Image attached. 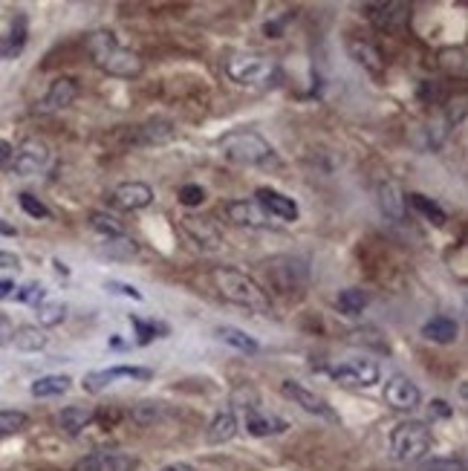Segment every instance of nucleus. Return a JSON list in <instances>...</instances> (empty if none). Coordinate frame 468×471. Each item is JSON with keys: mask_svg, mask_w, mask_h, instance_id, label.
<instances>
[{"mask_svg": "<svg viewBox=\"0 0 468 471\" xmlns=\"http://www.w3.org/2000/svg\"><path fill=\"white\" fill-rule=\"evenodd\" d=\"M217 148H220V153L229 162L243 168H280L277 150L258 131H248V128L229 131L217 139Z\"/></svg>", "mask_w": 468, "mask_h": 471, "instance_id": "obj_1", "label": "nucleus"}, {"mask_svg": "<svg viewBox=\"0 0 468 471\" xmlns=\"http://www.w3.org/2000/svg\"><path fill=\"white\" fill-rule=\"evenodd\" d=\"M87 49H90V58H92V64H96L102 73L107 76H116V78H136L142 76L145 70V61L128 49V47H121L116 41L113 32H107V29H99V32H92L87 38Z\"/></svg>", "mask_w": 468, "mask_h": 471, "instance_id": "obj_2", "label": "nucleus"}, {"mask_svg": "<svg viewBox=\"0 0 468 471\" xmlns=\"http://www.w3.org/2000/svg\"><path fill=\"white\" fill-rule=\"evenodd\" d=\"M211 280H214V290L220 292L223 301L243 306L248 312H255V316H269L272 312V301L255 278H248L237 269H229V266H220L211 272Z\"/></svg>", "mask_w": 468, "mask_h": 471, "instance_id": "obj_3", "label": "nucleus"}, {"mask_svg": "<svg viewBox=\"0 0 468 471\" xmlns=\"http://www.w3.org/2000/svg\"><path fill=\"white\" fill-rule=\"evenodd\" d=\"M226 76L237 87H252V90H269L284 81V70L275 58L260 55V52H237L229 55L223 64Z\"/></svg>", "mask_w": 468, "mask_h": 471, "instance_id": "obj_4", "label": "nucleus"}, {"mask_svg": "<svg viewBox=\"0 0 468 471\" xmlns=\"http://www.w3.org/2000/svg\"><path fill=\"white\" fill-rule=\"evenodd\" d=\"M431 451V428L419 419L399 422L390 434V454L399 463H419Z\"/></svg>", "mask_w": 468, "mask_h": 471, "instance_id": "obj_5", "label": "nucleus"}, {"mask_svg": "<svg viewBox=\"0 0 468 471\" xmlns=\"http://www.w3.org/2000/svg\"><path fill=\"white\" fill-rule=\"evenodd\" d=\"M263 275L280 295H292L306 284V263L301 258H272L263 263Z\"/></svg>", "mask_w": 468, "mask_h": 471, "instance_id": "obj_6", "label": "nucleus"}, {"mask_svg": "<svg viewBox=\"0 0 468 471\" xmlns=\"http://www.w3.org/2000/svg\"><path fill=\"white\" fill-rule=\"evenodd\" d=\"M330 376L344 388H370L379 382V364L373 359H347L330 367Z\"/></svg>", "mask_w": 468, "mask_h": 471, "instance_id": "obj_7", "label": "nucleus"}, {"mask_svg": "<svg viewBox=\"0 0 468 471\" xmlns=\"http://www.w3.org/2000/svg\"><path fill=\"white\" fill-rule=\"evenodd\" d=\"M280 390H284V396L292 399L298 407H304L306 414L318 417V419H327V422H338V414L330 407V402H327L324 396H318L316 390L304 388L301 382H295V379H284V382H280Z\"/></svg>", "mask_w": 468, "mask_h": 471, "instance_id": "obj_8", "label": "nucleus"}, {"mask_svg": "<svg viewBox=\"0 0 468 471\" xmlns=\"http://www.w3.org/2000/svg\"><path fill=\"white\" fill-rule=\"evenodd\" d=\"M153 188L148 182H139V179H131V182H119L113 191L107 194V203L119 211H139V208H148L153 203Z\"/></svg>", "mask_w": 468, "mask_h": 471, "instance_id": "obj_9", "label": "nucleus"}, {"mask_svg": "<svg viewBox=\"0 0 468 471\" xmlns=\"http://www.w3.org/2000/svg\"><path fill=\"white\" fill-rule=\"evenodd\" d=\"M49 162V148L47 142L41 139H23L18 148H15V160H12V171L18 177H32L38 171H44Z\"/></svg>", "mask_w": 468, "mask_h": 471, "instance_id": "obj_10", "label": "nucleus"}, {"mask_svg": "<svg viewBox=\"0 0 468 471\" xmlns=\"http://www.w3.org/2000/svg\"><path fill=\"white\" fill-rule=\"evenodd\" d=\"M153 376L150 367H128V364H121V367H107V370H92L84 376V390L87 393H102L107 385H113L116 379H136V382H148Z\"/></svg>", "mask_w": 468, "mask_h": 471, "instance_id": "obj_11", "label": "nucleus"}, {"mask_svg": "<svg viewBox=\"0 0 468 471\" xmlns=\"http://www.w3.org/2000/svg\"><path fill=\"white\" fill-rule=\"evenodd\" d=\"M364 12H367V20L376 29H385V32H399V29L411 18V6L399 4V0H388V4H367Z\"/></svg>", "mask_w": 468, "mask_h": 471, "instance_id": "obj_12", "label": "nucleus"}, {"mask_svg": "<svg viewBox=\"0 0 468 471\" xmlns=\"http://www.w3.org/2000/svg\"><path fill=\"white\" fill-rule=\"evenodd\" d=\"M385 402L393 411H416L422 393L416 388V382H411L408 376H390L385 382Z\"/></svg>", "mask_w": 468, "mask_h": 471, "instance_id": "obj_13", "label": "nucleus"}, {"mask_svg": "<svg viewBox=\"0 0 468 471\" xmlns=\"http://www.w3.org/2000/svg\"><path fill=\"white\" fill-rule=\"evenodd\" d=\"M76 96H78V81L70 78V76H61L49 84V90L44 93V99L38 102L35 110L38 113H58V110L70 107L76 102Z\"/></svg>", "mask_w": 468, "mask_h": 471, "instance_id": "obj_14", "label": "nucleus"}, {"mask_svg": "<svg viewBox=\"0 0 468 471\" xmlns=\"http://www.w3.org/2000/svg\"><path fill=\"white\" fill-rule=\"evenodd\" d=\"M255 203L269 214V217H277V220H287V223H295V220L301 217V208H298V203L292 200V197H287V194H280V191H275V188H258L255 191Z\"/></svg>", "mask_w": 468, "mask_h": 471, "instance_id": "obj_15", "label": "nucleus"}, {"mask_svg": "<svg viewBox=\"0 0 468 471\" xmlns=\"http://www.w3.org/2000/svg\"><path fill=\"white\" fill-rule=\"evenodd\" d=\"M226 217L234 226L243 229H266L269 226V214L255 203V200H232L226 203Z\"/></svg>", "mask_w": 468, "mask_h": 471, "instance_id": "obj_16", "label": "nucleus"}, {"mask_svg": "<svg viewBox=\"0 0 468 471\" xmlns=\"http://www.w3.org/2000/svg\"><path fill=\"white\" fill-rule=\"evenodd\" d=\"M347 52H350V58L356 61V64H361L367 73H373V76H382L385 73V58H382L379 47H373L370 41H364V38H347Z\"/></svg>", "mask_w": 468, "mask_h": 471, "instance_id": "obj_17", "label": "nucleus"}, {"mask_svg": "<svg viewBox=\"0 0 468 471\" xmlns=\"http://www.w3.org/2000/svg\"><path fill=\"white\" fill-rule=\"evenodd\" d=\"M176 128H174V121L168 119H150L145 124H139L136 133H133V142L136 145H162L168 139H174Z\"/></svg>", "mask_w": 468, "mask_h": 471, "instance_id": "obj_18", "label": "nucleus"}, {"mask_svg": "<svg viewBox=\"0 0 468 471\" xmlns=\"http://www.w3.org/2000/svg\"><path fill=\"white\" fill-rule=\"evenodd\" d=\"M182 229H185V234H188L197 246L217 249V246L223 243L220 232H217L214 223H208V220H200V217H182Z\"/></svg>", "mask_w": 468, "mask_h": 471, "instance_id": "obj_19", "label": "nucleus"}, {"mask_svg": "<svg viewBox=\"0 0 468 471\" xmlns=\"http://www.w3.org/2000/svg\"><path fill=\"white\" fill-rule=\"evenodd\" d=\"M287 428H289V422L275 417V414H260V411L246 414V431L252 436H275V434H284Z\"/></svg>", "mask_w": 468, "mask_h": 471, "instance_id": "obj_20", "label": "nucleus"}, {"mask_svg": "<svg viewBox=\"0 0 468 471\" xmlns=\"http://www.w3.org/2000/svg\"><path fill=\"white\" fill-rule=\"evenodd\" d=\"M379 205L388 217L393 220H404V205H408V194L402 191V188L396 182H382L379 185Z\"/></svg>", "mask_w": 468, "mask_h": 471, "instance_id": "obj_21", "label": "nucleus"}, {"mask_svg": "<svg viewBox=\"0 0 468 471\" xmlns=\"http://www.w3.org/2000/svg\"><path fill=\"white\" fill-rule=\"evenodd\" d=\"M92 419H96V414H92L90 407H84V405H70V407H64V411L58 414V428L64 431V434H70V436H76V434H81L84 428H90Z\"/></svg>", "mask_w": 468, "mask_h": 471, "instance_id": "obj_22", "label": "nucleus"}, {"mask_svg": "<svg viewBox=\"0 0 468 471\" xmlns=\"http://www.w3.org/2000/svg\"><path fill=\"white\" fill-rule=\"evenodd\" d=\"M234 434H237V417H234L232 407H226V411H220V414L211 419V425L205 431V439H208L211 446H223V443H229Z\"/></svg>", "mask_w": 468, "mask_h": 471, "instance_id": "obj_23", "label": "nucleus"}, {"mask_svg": "<svg viewBox=\"0 0 468 471\" xmlns=\"http://www.w3.org/2000/svg\"><path fill=\"white\" fill-rule=\"evenodd\" d=\"M457 333H460V327H457V321L448 318V316H433L431 321L422 324V335H425L428 341H433V344H454V341H457Z\"/></svg>", "mask_w": 468, "mask_h": 471, "instance_id": "obj_24", "label": "nucleus"}, {"mask_svg": "<svg viewBox=\"0 0 468 471\" xmlns=\"http://www.w3.org/2000/svg\"><path fill=\"white\" fill-rule=\"evenodd\" d=\"M23 44H26V18L18 15L12 20L9 32L0 35V58H18L20 49H23Z\"/></svg>", "mask_w": 468, "mask_h": 471, "instance_id": "obj_25", "label": "nucleus"}, {"mask_svg": "<svg viewBox=\"0 0 468 471\" xmlns=\"http://www.w3.org/2000/svg\"><path fill=\"white\" fill-rule=\"evenodd\" d=\"M73 388V379L64 373H49V376H41V379L32 382V396L38 399H49V396H61Z\"/></svg>", "mask_w": 468, "mask_h": 471, "instance_id": "obj_26", "label": "nucleus"}, {"mask_svg": "<svg viewBox=\"0 0 468 471\" xmlns=\"http://www.w3.org/2000/svg\"><path fill=\"white\" fill-rule=\"evenodd\" d=\"M214 335L220 338L223 344H229V347H234V350H240V353H248V356L260 350V344H258L252 335H246L243 330H237V327H229V324L217 327V330H214Z\"/></svg>", "mask_w": 468, "mask_h": 471, "instance_id": "obj_27", "label": "nucleus"}, {"mask_svg": "<svg viewBox=\"0 0 468 471\" xmlns=\"http://www.w3.org/2000/svg\"><path fill=\"white\" fill-rule=\"evenodd\" d=\"M20 353H38L47 347V333L41 327H18L9 338Z\"/></svg>", "mask_w": 468, "mask_h": 471, "instance_id": "obj_28", "label": "nucleus"}, {"mask_svg": "<svg viewBox=\"0 0 468 471\" xmlns=\"http://www.w3.org/2000/svg\"><path fill=\"white\" fill-rule=\"evenodd\" d=\"M367 304H370V295L364 290H359V287H350L344 292H338V298H335L338 312H341V316H350V318L361 316V312L367 309Z\"/></svg>", "mask_w": 468, "mask_h": 471, "instance_id": "obj_29", "label": "nucleus"}, {"mask_svg": "<svg viewBox=\"0 0 468 471\" xmlns=\"http://www.w3.org/2000/svg\"><path fill=\"white\" fill-rule=\"evenodd\" d=\"M99 454V471H136L139 460L121 451H96Z\"/></svg>", "mask_w": 468, "mask_h": 471, "instance_id": "obj_30", "label": "nucleus"}, {"mask_svg": "<svg viewBox=\"0 0 468 471\" xmlns=\"http://www.w3.org/2000/svg\"><path fill=\"white\" fill-rule=\"evenodd\" d=\"M408 203L414 205V211H419L425 220H431L433 226H445V220H448V214L440 208V203H433V200H428L425 194H408Z\"/></svg>", "mask_w": 468, "mask_h": 471, "instance_id": "obj_31", "label": "nucleus"}, {"mask_svg": "<svg viewBox=\"0 0 468 471\" xmlns=\"http://www.w3.org/2000/svg\"><path fill=\"white\" fill-rule=\"evenodd\" d=\"M38 309V324L41 327H55L67 318V304H61V301H44Z\"/></svg>", "mask_w": 468, "mask_h": 471, "instance_id": "obj_32", "label": "nucleus"}, {"mask_svg": "<svg viewBox=\"0 0 468 471\" xmlns=\"http://www.w3.org/2000/svg\"><path fill=\"white\" fill-rule=\"evenodd\" d=\"M90 226L96 229L102 237H121V234H124V226L116 223V217H110V214H104V211H92V214H90Z\"/></svg>", "mask_w": 468, "mask_h": 471, "instance_id": "obj_33", "label": "nucleus"}, {"mask_svg": "<svg viewBox=\"0 0 468 471\" xmlns=\"http://www.w3.org/2000/svg\"><path fill=\"white\" fill-rule=\"evenodd\" d=\"M15 301L29 304V306H41L47 301V287L38 284V280H29L23 287H15Z\"/></svg>", "mask_w": 468, "mask_h": 471, "instance_id": "obj_34", "label": "nucleus"}, {"mask_svg": "<svg viewBox=\"0 0 468 471\" xmlns=\"http://www.w3.org/2000/svg\"><path fill=\"white\" fill-rule=\"evenodd\" d=\"M29 417L23 411H0V436H9V434H18L20 428H26Z\"/></svg>", "mask_w": 468, "mask_h": 471, "instance_id": "obj_35", "label": "nucleus"}, {"mask_svg": "<svg viewBox=\"0 0 468 471\" xmlns=\"http://www.w3.org/2000/svg\"><path fill=\"white\" fill-rule=\"evenodd\" d=\"M179 203H182L185 208H197V205H203V203H205V188L197 185V182L182 185V188H179Z\"/></svg>", "mask_w": 468, "mask_h": 471, "instance_id": "obj_36", "label": "nucleus"}, {"mask_svg": "<svg viewBox=\"0 0 468 471\" xmlns=\"http://www.w3.org/2000/svg\"><path fill=\"white\" fill-rule=\"evenodd\" d=\"M419 471H465V463L454 460V457H433V460L422 463Z\"/></svg>", "mask_w": 468, "mask_h": 471, "instance_id": "obj_37", "label": "nucleus"}, {"mask_svg": "<svg viewBox=\"0 0 468 471\" xmlns=\"http://www.w3.org/2000/svg\"><path fill=\"white\" fill-rule=\"evenodd\" d=\"M18 203H20V208H23L29 217H35V220H47V217H49V208H47L38 197H32V194H20Z\"/></svg>", "mask_w": 468, "mask_h": 471, "instance_id": "obj_38", "label": "nucleus"}, {"mask_svg": "<svg viewBox=\"0 0 468 471\" xmlns=\"http://www.w3.org/2000/svg\"><path fill=\"white\" fill-rule=\"evenodd\" d=\"M136 422H142V425H150L153 419H160V402H139L136 407H133V414H131Z\"/></svg>", "mask_w": 468, "mask_h": 471, "instance_id": "obj_39", "label": "nucleus"}, {"mask_svg": "<svg viewBox=\"0 0 468 471\" xmlns=\"http://www.w3.org/2000/svg\"><path fill=\"white\" fill-rule=\"evenodd\" d=\"M133 321V327H136V335H139V344H148L150 338H160L156 333H168L165 327H160V324H153V321H142V318H131Z\"/></svg>", "mask_w": 468, "mask_h": 471, "instance_id": "obj_40", "label": "nucleus"}, {"mask_svg": "<svg viewBox=\"0 0 468 471\" xmlns=\"http://www.w3.org/2000/svg\"><path fill=\"white\" fill-rule=\"evenodd\" d=\"M104 290H110L116 295H124V298H133V301H142V292L136 287H131V284H121V280H107Z\"/></svg>", "mask_w": 468, "mask_h": 471, "instance_id": "obj_41", "label": "nucleus"}, {"mask_svg": "<svg viewBox=\"0 0 468 471\" xmlns=\"http://www.w3.org/2000/svg\"><path fill=\"white\" fill-rule=\"evenodd\" d=\"M12 160H15V148H12V142L0 139V171L12 168Z\"/></svg>", "mask_w": 468, "mask_h": 471, "instance_id": "obj_42", "label": "nucleus"}, {"mask_svg": "<svg viewBox=\"0 0 468 471\" xmlns=\"http://www.w3.org/2000/svg\"><path fill=\"white\" fill-rule=\"evenodd\" d=\"M73 471H99V454L92 451V454H87V457H81L76 465H73Z\"/></svg>", "mask_w": 468, "mask_h": 471, "instance_id": "obj_43", "label": "nucleus"}, {"mask_svg": "<svg viewBox=\"0 0 468 471\" xmlns=\"http://www.w3.org/2000/svg\"><path fill=\"white\" fill-rule=\"evenodd\" d=\"M431 417H440V419L451 417V405H448L445 399H433V402H431Z\"/></svg>", "mask_w": 468, "mask_h": 471, "instance_id": "obj_44", "label": "nucleus"}, {"mask_svg": "<svg viewBox=\"0 0 468 471\" xmlns=\"http://www.w3.org/2000/svg\"><path fill=\"white\" fill-rule=\"evenodd\" d=\"M20 266V258L15 252H6V249H0V269H18Z\"/></svg>", "mask_w": 468, "mask_h": 471, "instance_id": "obj_45", "label": "nucleus"}, {"mask_svg": "<svg viewBox=\"0 0 468 471\" xmlns=\"http://www.w3.org/2000/svg\"><path fill=\"white\" fill-rule=\"evenodd\" d=\"M9 295H15V280L4 278V280H0V301L9 298Z\"/></svg>", "mask_w": 468, "mask_h": 471, "instance_id": "obj_46", "label": "nucleus"}, {"mask_svg": "<svg viewBox=\"0 0 468 471\" xmlns=\"http://www.w3.org/2000/svg\"><path fill=\"white\" fill-rule=\"evenodd\" d=\"M160 471H197L191 463H168L165 468H160Z\"/></svg>", "mask_w": 468, "mask_h": 471, "instance_id": "obj_47", "label": "nucleus"}, {"mask_svg": "<svg viewBox=\"0 0 468 471\" xmlns=\"http://www.w3.org/2000/svg\"><path fill=\"white\" fill-rule=\"evenodd\" d=\"M15 234H18V229L12 223H6V220H0V237H15Z\"/></svg>", "mask_w": 468, "mask_h": 471, "instance_id": "obj_48", "label": "nucleus"}, {"mask_svg": "<svg viewBox=\"0 0 468 471\" xmlns=\"http://www.w3.org/2000/svg\"><path fill=\"white\" fill-rule=\"evenodd\" d=\"M6 338H12V333H9V321H0V344H6Z\"/></svg>", "mask_w": 468, "mask_h": 471, "instance_id": "obj_49", "label": "nucleus"}]
</instances>
